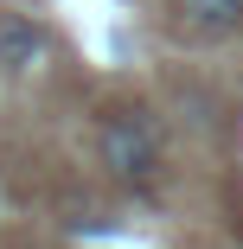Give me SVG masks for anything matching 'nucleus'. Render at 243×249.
I'll list each match as a JSON object with an SVG mask.
<instances>
[{"instance_id":"3","label":"nucleus","mask_w":243,"mask_h":249,"mask_svg":"<svg viewBox=\"0 0 243 249\" xmlns=\"http://www.w3.org/2000/svg\"><path fill=\"white\" fill-rule=\"evenodd\" d=\"M179 7H186V26H199L211 38H224V32L243 26V0H179Z\"/></svg>"},{"instance_id":"1","label":"nucleus","mask_w":243,"mask_h":249,"mask_svg":"<svg viewBox=\"0 0 243 249\" xmlns=\"http://www.w3.org/2000/svg\"><path fill=\"white\" fill-rule=\"evenodd\" d=\"M96 160H103V173L109 179H122V185H148V179H160V128H154V115L148 109H122V115H109L103 122V134H96Z\"/></svg>"},{"instance_id":"2","label":"nucleus","mask_w":243,"mask_h":249,"mask_svg":"<svg viewBox=\"0 0 243 249\" xmlns=\"http://www.w3.org/2000/svg\"><path fill=\"white\" fill-rule=\"evenodd\" d=\"M45 52H52V32H45L32 13H0V71H32L45 64Z\"/></svg>"}]
</instances>
